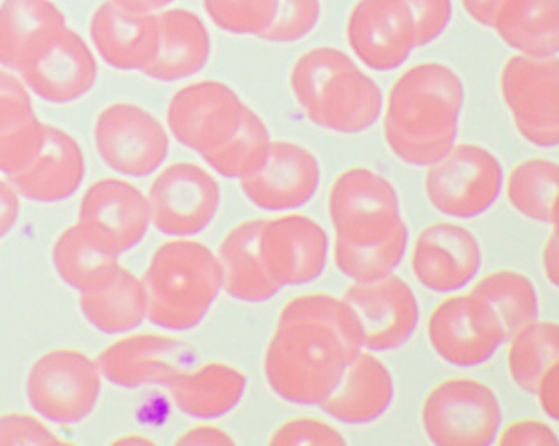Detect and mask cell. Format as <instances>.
<instances>
[{"mask_svg": "<svg viewBox=\"0 0 559 446\" xmlns=\"http://www.w3.org/2000/svg\"><path fill=\"white\" fill-rule=\"evenodd\" d=\"M354 314L342 298L304 294L285 304L265 351V376L282 400L320 407L362 351Z\"/></svg>", "mask_w": 559, "mask_h": 446, "instance_id": "cell-1", "label": "cell"}, {"mask_svg": "<svg viewBox=\"0 0 559 446\" xmlns=\"http://www.w3.org/2000/svg\"><path fill=\"white\" fill-rule=\"evenodd\" d=\"M463 106V81L448 65L407 69L389 94L388 146L405 165L429 168L455 146Z\"/></svg>", "mask_w": 559, "mask_h": 446, "instance_id": "cell-2", "label": "cell"}, {"mask_svg": "<svg viewBox=\"0 0 559 446\" xmlns=\"http://www.w3.org/2000/svg\"><path fill=\"white\" fill-rule=\"evenodd\" d=\"M290 84L307 118L334 133H362L382 111L379 86L334 47H317L300 56Z\"/></svg>", "mask_w": 559, "mask_h": 446, "instance_id": "cell-3", "label": "cell"}, {"mask_svg": "<svg viewBox=\"0 0 559 446\" xmlns=\"http://www.w3.org/2000/svg\"><path fill=\"white\" fill-rule=\"evenodd\" d=\"M146 318L169 332H188L205 320L222 288L218 256L198 241H168L143 276Z\"/></svg>", "mask_w": 559, "mask_h": 446, "instance_id": "cell-4", "label": "cell"}, {"mask_svg": "<svg viewBox=\"0 0 559 446\" xmlns=\"http://www.w3.org/2000/svg\"><path fill=\"white\" fill-rule=\"evenodd\" d=\"M17 72L39 99L69 104L93 89L97 61L86 40L66 21L49 25L27 44Z\"/></svg>", "mask_w": 559, "mask_h": 446, "instance_id": "cell-5", "label": "cell"}, {"mask_svg": "<svg viewBox=\"0 0 559 446\" xmlns=\"http://www.w3.org/2000/svg\"><path fill=\"white\" fill-rule=\"evenodd\" d=\"M504 188V171L498 156L477 144H455L438 162L427 168L424 190L441 215L473 219L488 213Z\"/></svg>", "mask_w": 559, "mask_h": 446, "instance_id": "cell-6", "label": "cell"}, {"mask_svg": "<svg viewBox=\"0 0 559 446\" xmlns=\"http://www.w3.org/2000/svg\"><path fill=\"white\" fill-rule=\"evenodd\" d=\"M424 432L441 446H488L498 442L502 410L498 395L473 378H449L423 405Z\"/></svg>", "mask_w": 559, "mask_h": 446, "instance_id": "cell-7", "label": "cell"}, {"mask_svg": "<svg viewBox=\"0 0 559 446\" xmlns=\"http://www.w3.org/2000/svg\"><path fill=\"white\" fill-rule=\"evenodd\" d=\"M329 215L335 240L348 244L382 243L405 225L395 188L367 168L348 169L335 179Z\"/></svg>", "mask_w": 559, "mask_h": 446, "instance_id": "cell-8", "label": "cell"}, {"mask_svg": "<svg viewBox=\"0 0 559 446\" xmlns=\"http://www.w3.org/2000/svg\"><path fill=\"white\" fill-rule=\"evenodd\" d=\"M97 361L75 350L43 354L31 366L25 393L31 407L56 425H75L86 420L100 395Z\"/></svg>", "mask_w": 559, "mask_h": 446, "instance_id": "cell-9", "label": "cell"}, {"mask_svg": "<svg viewBox=\"0 0 559 446\" xmlns=\"http://www.w3.org/2000/svg\"><path fill=\"white\" fill-rule=\"evenodd\" d=\"M501 94L520 136L536 147L559 146V59L518 55L501 71Z\"/></svg>", "mask_w": 559, "mask_h": 446, "instance_id": "cell-10", "label": "cell"}, {"mask_svg": "<svg viewBox=\"0 0 559 446\" xmlns=\"http://www.w3.org/2000/svg\"><path fill=\"white\" fill-rule=\"evenodd\" d=\"M427 335L438 357L457 369L488 363L508 341L498 314L473 291L439 303L430 314Z\"/></svg>", "mask_w": 559, "mask_h": 446, "instance_id": "cell-11", "label": "cell"}, {"mask_svg": "<svg viewBox=\"0 0 559 446\" xmlns=\"http://www.w3.org/2000/svg\"><path fill=\"white\" fill-rule=\"evenodd\" d=\"M94 141L106 166L128 178L158 171L169 150L166 129L155 116L134 104H112L97 116Z\"/></svg>", "mask_w": 559, "mask_h": 446, "instance_id": "cell-12", "label": "cell"}, {"mask_svg": "<svg viewBox=\"0 0 559 446\" xmlns=\"http://www.w3.org/2000/svg\"><path fill=\"white\" fill-rule=\"evenodd\" d=\"M247 109L231 87L201 81L178 91L169 100L168 128L178 143L205 156L237 133Z\"/></svg>", "mask_w": 559, "mask_h": 446, "instance_id": "cell-13", "label": "cell"}, {"mask_svg": "<svg viewBox=\"0 0 559 446\" xmlns=\"http://www.w3.org/2000/svg\"><path fill=\"white\" fill-rule=\"evenodd\" d=\"M151 225L173 238H188L209 228L219 207L216 179L193 162L163 169L147 194Z\"/></svg>", "mask_w": 559, "mask_h": 446, "instance_id": "cell-14", "label": "cell"}, {"mask_svg": "<svg viewBox=\"0 0 559 446\" xmlns=\"http://www.w3.org/2000/svg\"><path fill=\"white\" fill-rule=\"evenodd\" d=\"M342 300L359 326L364 350L372 353L407 343L419 325L416 294L394 275L372 282H354Z\"/></svg>", "mask_w": 559, "mask_h": 446, "instance_id": "cell-15", "label": "cell"}, {"mask_svg": "<svg viewBox=\"0 0 559 446\" xmlns=\"http://www.w3.org/2000/svg\"><path fill=\"white\" fill-rule=\"evenodd\" d=\"M260 256L280 290L309 285L326 265L329 236L322 226L301 215H285L262 222Z\"/></svg>", "mask_w": 559, "mask_h": 446, "instance_id": "cell-16", "label": "cell"}, {"mask_svg": "<svg viewBox=\"0 0 559 446\" xmlns=\"http://www.w3.org/2000/svg\"><path fill=\"white\" fill-rule=\"evenodd\" d=\"M347 37L355 56L380 72L401 68L417 47L416 22L404 0H360Z\"/></svg>", "mask_w": 559, "mask_h": 446, "instance_id": "cell-17", "label": "cell"}, {"mask_svg": "<svg viewBox=\"0 0 559 446\" xmlns=\"http://www.w3.org/2000/svg\"><path fill=\"white\" fill-rule=\"evenodd\" d=\"M90 34L106 64L143 72L158 49V15L136 0H106L91 19Z\"/></svg>", "mask_w": 559, "mask_h": 446, "instance_id": "cell-18", "label": "cell"}, {"mask_svg": "<svg viewBox=\"0 0 559 446\" xmlns=\"http://www.w3.org/2000/svg\"><path fill=\"white\" fill-rule=\"evenodd\" d=\"M411 265L427 290L455 293L476 278L483 266V251L469 229L455 222H436L417 236Z\"/></svg>", "mask_w": 559, "mask_h": 446, "instance_id": "cell-19", "label": "cell"}, {"mask_svg": "<svg viewBox=\"0 0 559 446\" xmlns=\"http://www.w3.org/2000/svg\"><path fill=\"white\" fill-rule=\"evenodd\" d=\"M320 165L309 149L273 141L265 165L241 179V190L250 203L263 212H292L305 206L320 184Z\"/></svg>", "mask_w": 559, "mask_h": 446, "instance_id": "cell-20", "label": "cell"}, {"mask_svg": "<svg viewBox=\"0 0 559 446\" xmlns=\"http://www.w3.org/2000/svg\"><path fill=\"white\" fill-rule=\"evenodd\" d=\"M181 343L162 335H134L109 345L97 357L103 378L121 388L162 385L168 388L181 369Z\"/></svg>", "mask_w": 559, "mask_h": 446, "instance_id": "cell-21", "label": "cell"}, {"mask_svg": "<svg viewBox=\"0 0 559 446\" xmlns=\"http://www.w3.org/2000/svg\"><path fill=\"white\" fill-rule=\"evenodd\" d=\"M80 221L108 236L126 253L138 246L151 225L147 196L122 179H99L87 188L81 200Z\"/></svg>", "mask_w": 559, "mask_h": 446, "instance_id": "cell-22", "label": "cell"}, {"mask_svg": "<svg viewBox=\"0 0 559 446\" xmlns=\"http://www.w3.org/2000/svg\"><path fill=\"white\" fill-rule=\"evenodd\" d=\"M86 176V159L80 143L56 125L47 124L46 144L36 161L11 184L21 196L34 203H61L74 196Z\"/></svg>", "mask_w": 559, "mask_h": 446, "instance_id": "cell-23", "label": "cell"}, {"mask_svg": "<svg viewBox=\"0 0 559 446\" xmlns=\"http://www.w3.org/2000/svg\"><path fill=\"white\" fill-rule=\"evenodd\" d=\"M394 400L391 372L372 351L362 350L348 363L335 388L320 405L322 410L345 425L376 422Z\"/></svg>", "mask_w": 559, "mask_h": 446, "instance_id": "cell-24", "label": "cell"}, {"mask_svg": "<svg viewBox=\"0 0 559 446\" xmlns=\"http://www.w3.org/2000/svg\"><path fill=\"white\" fill-rule=\"evenodd\" d=\"M118 248L86 222L69 226L52 248V263L66 285L81 294L96 293L118 275Z\"/></svg>", "mask_w": 559, "mask_h": 446, "instance_id": "cell-25", "label": "cell"}, {"mask_svg": "<svg viewBox=\"0 0 559 446\" xmlns=\"http://www.w3.org/2000/svg\"><path fill=\"white\" fill-rule=\"evenodd\" d=\"M158 49L143 74L162 83H175L205 68L212 43L198 15L185 9H169L158 15Z\"/></svg>", "mask_w": 559, "mask_h": 446, "instance_id": "cell-26", "label": "cell"}, {"mask_svg": "<svg viewBox=\"0 0 559 446\" xmlns=\"http://www.w3.org/2000/svg\"><path fill=\"white\" fill-rule=\"evenodd\" d=\"M263 219L241 222L225 236L218 248L222 288L234 300L263 303L272 300L280 288L270 278L260 256L259 236Z\"/></svg>", "mask_w": 559, "mask_h": 446, "instance_id": "cell-27", "label": "cell"}, {"mask_svg": "<svg viewBox=\"0 0 559 446\" xmlns=\"http://www.w3.org/2000/svg\"><path fill=\"white\" fill-rule=\"evenodd\" d=\"M247 388L240 370L225 363H206L181 372L168 386L176 407L198 420H215L237 408Z\"/></svg>", "mask_w": 559, "mask_h": 446, "instance_id": "cell-28", "label": "cell"}, {"mask_svg": "<svg viewBox=\"0 0 559 446\" xmlns=\"http://www.w3.org/2000/svg\"><path fill=\"white\" fill-rule=\"evenodd\" d=\"M492 29L506 46L530 58L559 55V0H504Z\"/></svg>", "mask_w": 559, "mask_h": 446, "instance_id": "cell-29", "label": "cell"}, {"mask_svg": "<svg viewBox=\"0 0 559 446\" xmlns=\"http://www.w3.org/2000/svg\"><path fill=\"white\" fill-rule=\"evenodd\" d=\"M84 318L97 332L122 335L138 328L147 314L143 279L128 269H119L116 278L96 293L81 294Z\"/></svg>", "mask_w": 559, "mask_h": 446, "instance_id": "cell-30", "label": "cell"}, {"mask_svg": "<svg viewBox=\"0 0 559 446\" xmlns=\"http://www.w3.org/2000/svg\"><path fill=\"white\" fill-rule=\"evenodd\" d=\"M473 293L488 301L510 339L518 329L538 320L539 298L535 285L523 273L498 269L480 278Z\"/></svg>", "mask_w": 559, "mask_h": 446, "instance_id": "cell-31", "label": "cell"}, {"mask_svg": "<svg viewBox=\"0 0 559 446\" xmlns=\"http://www.w3.org/2000/svg\"><path fill=\"white\" fill-rule=\"evenodd\" d=\"M66 22L52 0H2L0 2V65L17 71L27 44L49 25Z\"/></svg>", "mask_w": 559, "mask_h": 446, "instance_id": "cell-32", "label": "cell"}, {"mask_svg": "<svg viewBox=\"0 0 559 446\" xmlns=\"http://www.w3.org/2000/svg\"><path fill=\"white\" fill-rule=\"evenodd\" d=\"M508 372L518 388L535 393L539 376L559 360V323L535 320L508 339Z\"/></svg>", "mask_w": 559, "mask_h": 446, "instance_id": "cell-33", "label": "cell"}, {"mask_svg": "<svg viewBox=\"0 0 559 446\" xmlns=\"http://www.w3.org/2000/svg\"><path fill=\"white\" fill-rule=\"evenodd\" d=\"M511 207L530 221L548 225L552 203L559 194V162L551 159H526L511 169L504 179Z\"/></svg>", "mask_w": 559, "mask_h": 446, "instance_id": "cell-34", "label": "cell"}, {"mask_svg": "<svg viewBox=\"0 0 559 446\" xmlns=\"http://www.w3.org/2000/svg\"><path fill=\"white\" fill-rule=\"evenodd\" d=\"M272 143L265 122L248 108L237 133L222 147L201 157L219 176L241 181L265 165Z\"/></svg>", "mask_w": 559, "mask_h": 446, "instance_id": "cell-35", "label": "cell"}, {"mask_svg": "<svg viewBox=\"0 0 559 446\" xmlns=\"http://www.w3.org/2000/svg\"><path fill=\"white\" fill-rule=\"evenodd\" d=\"M409 232L402 225L391 238L377 244H348L335 240V265L354 282H372L392 275L407 250Z\"/></svg>", "mask_w": 559, "mask_h": 446, "instance_id": "cell-36", "label": "cell"}, {"mask_svg": "<svg viewBox=\"0 0 559 446\" xmlns=\"http://www.w3.org/2000/svg\"><path fill=\"white\" fill-rule=\"evenodd\" d=\"M203 5L219 29L262 37L275 19L278 0H203Z\"/></svg>", "mask_w": 559, "mask_h": 446, "instance_id": "cell-37", "label": "cell"}, {"mask_svg": "<svg viewBox=\"0 0 559 446\" xmlns=\"http://www.w3.org/2000/svg\"><path fill=\"white\" fill-rule=\"evenodd\" d=\"M47 124L34 116L24 124L0 131V172L19 174L29 168L46 144Z\"/></svg>", "mask_w": 559, "mask_h": 446, "instance_id": "cell-38", "label": "cell"}, {"mask_svg": "<svg viewBox=\"0 0 559 446\" xmlns=\"http://www.w3.org/2000/svg\"><path fill=\"white\" fill-rule=\"evenodd\" d=\"M320 17L319 0H278L272 25L262 39L270 43H295L312 33Z\"/></svg>", "mask_w": 559, "mask_h": 446, "instance_id": "cell-39", "label": "cell"}, {"mask_svg": "<svg viewBox=\"0 0 559 446\" xmlns=\"http://www.w3.org/2000/svg\"><path fill=\"white\" fill-rule=\"evenodd\" d=\"M345 438L329 423L316 418H294L273 432L270 445H345Z\"/></svg>", "mask_w": 559, "mask_h": 446, "instance_id": "cell-40", "label": "cell"}, {"mask_svg": "<svg viewBox=\"0 0 559 446\" xmlns=\"http://www.w3.org/2000/svg\"><path fill=\"white\" fill-rule=\"evenodd\" d=\"M34 116L29 87L8 69H0V131L24 124Z\"/></svg>", "mask_w": 559, "mask_h": 446, "instance_id": "cell-41", "label": "cell"}, {"mask_svg": "<svg viewBox=\"0 0 559 446\" xmlns=\"http://www.w3.org/2000/svg\"><path fill=\"white\" fill-rule=\"evenodd\" d=\"M62 439L31 414L8 413L0 417V446L62 445Z\"/></svg>", "mask_w": 559, "mask_h": 446, "instance_id": "cell-42", "label": "cell"}, {"mask_svg": "<svg viewBox=\"0 0 559 446\" xmlns=\"http://www.w3.org/2000/svg\"><path fill=\"white\" fill-rule=\"evenodd\" d=\"M416 22L417 47L435 43L451 21V0H404Z\"/></svg>", "mask_w": 559, "mask_h": 446, "instance_id": "cell-43", "label": "cell"}, {"mask_svg": "<svg viewBox=\"0 0 559 446\" xmlns=\"http://www.w3.org/2000/svg\"><path fill=\"white\" fill-rule=\"evenodd\" d=\"M496 443L510 446H556L559 445V438L548 423L533 420V418H524V420H518L501 430Z\"/></svg>", "mask_w": 559, "mask_h": 446, "instance_id": "cell-44", "label": "cell"}, {"mask_svg": "<svg viewBox=\"0 0 559 446\" xmlns=\"http://www.w3.org/2000/svg\"><path fill=\"white\" fill-rule=\"evenodd\" d=\"M533 395L538 398L543 413L552 422L559 423V360L549 364L545 373L539 376Z\"/></svg>", "mask_w": 559, "mask_h": 446, "instance_id": "cell-45", "label": "cell"}, {"mask_svg": "<svg viewBox=\"0 0 559 446\" xmlns=\"http://www.w3.org/2000/svg\"><path fill=\"white\" fill-rule=\"evenodd\" d=\"M19 213H21V201L19 193L11 182L0 179V240L17 225Z\"/></svg>", "mask_w": 559, "mask_h": 446, "instance_id": "cell-46", "label": "cell"}, {"mask_svg": "<svg viewBox=\"0 0 559 446\" xmlns=\"http://www.w3.org/2000/svg\"><path fill=\"white\" fill-rule=\"evenodd\" d=\"M231 438L225 430L215 425H198L194 429L181 433L180 438L176 439V445H205V446H225L234 445Z\"/></svg>", "mask_w": 559, "mask_h": 446, "instance_id": "cell-47", "label": "cell"}, {"mask_svg": "<svg viewBox=\"0 0 559 446\" xmlns=\"http://www.w3.org/2000/svg\"><path fill=\"white\" fill-rule=\"evenodd\" d=\"M464 11L479 22L480 25L491 27L495 24L496 14L504 0H461Z\"/></svg>", "mask_w": 559, "mask_h": 446, "instance_id": "cell-48", "label": "cell"}, {"mask_svg": "<svg viewBox=\"0 0 559 446\" xmlns=\"http://www.w3.org/2000/svg\"><path fill=\"white\" fill-rule=\"evenodd\" d=\"M542 263L546 279L559 290V241L552 236H549L543 248Z\"/></svg>", "mask_w": 559, "mask_h": 446, "instance_id": "cell-49", "label": "cell"}, {"mask_svg": "<svg viewBox=\"0 0 559 446\" xmlns=\"http://www.w3.org/2000/svg\"><path fill=\"white\" fill-rule=\"evenodd\" d=\"M548 225L551 226V236L559 241V194L552 203L551 215H549Z\"/></svg>", "mask_w": 559, "mask_h": 446, "instance_id": "cell-50", "label": "cell"}, {"mask_svg": "<svg viewBox=\"0 0 559 446\" xmlns=\"http://www.w3.org/2000/svg\"><path fill=\"white\" fill-rule=\"evenodd\" d=\"M115 445H153V439L146 438L141 435H126L121 438L116 439Z\"/></svg>", "mask_w": 559, "mask_h": 446, "instance_id": "cell-51", "label": "cell"}, {"mask_svg": "<svg viewBox=\"0 0 559 446\" xmlns=\"http://www.w3.org/2000/svg\"><path fill=\"white\" fill-rule=\"evenodd\" d=\"M138 4L143 5V8L150 9V11H159V9H165L166 5L171 4L173 0H136Z\"/></svg>", "mask_w": 559, "mask_h": 446, "instance_id": "cell-52", "label": "cell"}]
</instances>
